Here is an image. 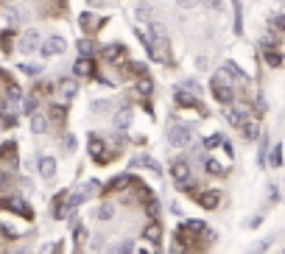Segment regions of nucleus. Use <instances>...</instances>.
<instances>
[{"mask_svg":"<svg viewBox=\"0 0 285 254\" xmlns=\"http://www.w3.org/2000/svg\"><path fill=\"white\" fill-rule=\"evenodd\" d=\"M131 184V176L129 173H121V176H115L112 182L104 187V193H118V190H123V187H129Z\"/></svg>","mask_w":285,"mask_h":254,"instance_id":"obj_17","label":"nucleus"},{"mask_svg":"<svg viewBox=\"0 0 285 254\" xmlns=\"http://www.w3.org/2000/svg\"><path fill=\"white\" fill-rule=\"evenodd\" d=\"M280 148H283V145H274V148H271V157H268L271 168H280V162H283V154H280Z\"/></svg>","mask_w":285,"mask_h":254,"instance_id":"obj_34","label":"nucleus"},{"mask_svg":"<svg viewBox=\"0 0 285 254\" xmlns=\"http://www.w3.org/2000/svg\"><path fill=\"white\" fill-rule=\"evenodd\" d=\"M36 162H39V173H42V179L51 182L53 173H56V159H53V157H39Z\"/></svg>","mask_w":285,"mask_h":254,"instance_id":"obj_16","label":"nucleus"},{"mask_svg":"<svg viewBox=\"0 0 285 254\" xmlns=\"http://www.w3.org/2000/svg\"><path fill=\"white\" fill-rule=\"evenodd\" d=\"M238 129H241V134L246 137V140H254V137H257V126H254L252 120H246L243 126H238Z\"/></svg>","mask_w":285,"mask_h":254,"instance_id":"obj_24","label":"nucleus"},{"mask_svg":"<svg viewBox=\"0 0 285 254\" xmlns=\"http://www.w3.org/2000/svg\"><path fill=\"white\" fill-rule=\"evenodd\" d=\"M6 17H9V23H23V20H26V11L20 9V6H9V9H6Z\"/></svg>","mask_w":285,"mask_h":254,"instance_id":"obj_21","label":"nucleus"},{"mask_svg":"<svg viewBox=\"0 0 285 254\" xmlns=\"http://www.w3.org/2000/svg\"><path fill=\"white\" fill-rule=\"evenodd\" d=\"M0 159L17 162V142H3V145H0Z\"/></svg>","mask_w":285,"mask_h":254,"instance_id":"obj_19","label":"nucleus"},{"mask_svg":"<svg viewBox=\"0 0 285 254\" xmlns=\"http://www.w3.org/2000/svg\"><path fill=\"white\" fill-rule=\"evenodd\" d=\"M90 154H93V159L98 162V165H104V162H109V154H104V140L101 137H90Z\"/></svg>","mask_w":285,"mask_h":254,"instance_id":"obj_11","label":"nucleus"},{"mask_svg":"<svg viewBox=\"0 0 285 254\" xmlns=\"http://www.w3.org/2000/svg\"><path fill=\"white\" fill-rule=\"evenodd\" d=\"M193 198H196L199 207H204V210H216L218 201H221V193H218V190H201V193H196Z\"/></svg>","mask_w":285,"mask_h":254,"instance_id":"obj_9","label":"nucleus"},{"mask_svg":"<svg viewBox=\"0 0 285 254\" xmlns=\"http://www.w3.org/2000/svg\"><path fill=\"white\" fill-rule=\"evenodd\" d=\"M204 168H207V173H210V176H218V173H224V168L218 165L216 159H204Z\"/></svg>","mask_w":285,"mask_h":254,"instance_id":"obj_31","label":"nucleus"},{"mask_svg":"<svg viewBox=\"0 0 285 254\" xmlns=\"http://www.w3.org/2000/svg\"><path fill=\"white\" fill-rule=\"evenodd\" d=\"M0 48H3V51H9V48H11V31L0 34Z\"/></svg>","mask_w":285,"mask_h":254,"instance_id":"obj_36","label":"nucleus"},{"mask_svg":"<svg viewBox=\"0 0 285 254\" xmlns=\"http://www.w3.org/2000/svg\"><path fill=\"white\" fill-rule=\"evenodd\" d=\"M134 252V249H131V240H126V243L121 246V254H131Z\"/></svg>","mask_w":285,"mask_h":254,"instance_id":"obj_44","label":"nucleus"},{"mask_svg":"<svg viewBox=\"0 0 285 254\" xmlns=\"http://www.w3.org/2000/svg\"><path fill=\"white\" fill-rule=\"evenodd\" d=\"M93 51H95L93 39H90V36H81V39H78V53H81V56H90Z\"/></svg>","mask_w":285,"mask_h":254,"instance_id":"obj_26","label":"nucleus"},{"mask_svg":"<svg viewBox=\"0 0 285 254\" xmlns=\"http://www.w3.org/2000/svg\"><path fill=\"white\" fill-rule=\"evenodd\" d=\"M84 237H87V229H84V226H76V240H78V243H81Z\"/></svg>","mask_w":285,"mask_h":254,"instance_id":"obj_41","label":"nucleus"},{"mask_svg":"<svg viewBox=\"0 0 285 254\" xmlns=\"http://www.w3.org/2000/svg\"><path fill=\"white\" fill-rule=\"evenodd\" d=\"M20 98H23V89H20V84L11 81L9 84V98H6V101H9V104H20Z\"/></svg>","mask_w":285,"mask_h":254,"instance_id":"obj_27","label":"nucleus"},{"mask_svg":"<svg viewBox=\"0 0 285 254\" xmlns=\"http://www.w3.org/2000/svg\"><path fill=\"white\" fill-rule=\"evenodd\" d=\"M104 59L112 61V64H121V61L131 59V56L126 51V45H109V48H104Z\"/></svg>","mask_w":285,"mask_h":254,"instance_id":"obj_10","label":"nucleus"},{"mask_svg":"<svg viewBox=\"0 0 285 254\" xmlns=\"http://www.w3.org/2000/svg\"><path fill=\"white\" fill-rule=\"evenodd\" d=\"M151 14H154V11H151V9H146V6H143V9L137 11V17H140V20H151Z\"/></svg>","mask_w":285,"mask_h":254,"instance_id":"obj_40","label":"nucleus"},{"mask_svg":"<svg viewBox=\"0 0 285 254\" xmlns=\"http://www.w3.org/2000/svg\"><path fill=\"white\" fill-rule=\"evenodd\" d=\"M48 129H51V120H48L45 114H39V112L31 114V132L34 134H48Z\"/></svg>","mask_w":285,"mask_h":254,"instance_id":"obj_15","label":"nucleus"},{"mask_svg":"<svg viewBox=\"0 0 285 254\" xmlns=\"http://www.w3.org/2000/svg\"><path fill=\"white\" fill-rule=\"evenodd\" d=\"M254 254H263V246H260V249H257V252H254Z\"/></svg>","mask_w":285,"mask_h":254,"instance_id":"obj_47","label":"nucleus"},{"mask_svg":"<svg viewBox=\"0 0 285 254\" xmlns=\"http://www.w3.org/2000/svg\"><path fill=\"white\" fill-rule=\"evenodd\" d=\"M56 92L62 95V101H73L78 95V81L76 79H59L56 81Z\"/></svg>","mask_w":285,"mask_h":254,"instance_id":"obj_7","label":"nucleus"},{"mask_svg":"<svg viewBox=\"0 0 285 254\" xmlns=\"http://www.w3.org/2000/svg\"><path fill=\"white\" fill-rule=\"evenodd\" d=\"M204 3H207L210 9H221V0H204Z\"/></svg>","mask_w":285,"mask_h":254,"instance_id":"obj_45","label":"nucleus"},{"mask_svg":"<svg viewBox=\"0 0 285 254\" xmlns=\"http://www.w3.org/2000/svg\"><path fill=\"white\" fill-rule=\"evenodd\" d=\"M64 151H76V137H73V134L64 137Z\"/></svg>","mask_w":285,"mask_h":254,"instance_id":"obj_38","label":"nucleus"},{"mask_svg":"<svg viewBox=\"0 0 285 254\" xmlns=\"http://www.w3.org/2000/svg\"><path fill=\"white\" fill-rule=\"evenodd\" d=\"M23 109H26L28 114H34V112H36V101H34V98H28L26 104H23Z\"/></svg>","mask_w":285,"mask_h":254,"instance_id":"obj_39","label":"nucleus"},{"mask_svg":"<svg viewBox=\"0 0 285 254\" xmlns=\"http://www.w3.org/2000/svg\"><path fill=\"white\" fill-rule=\"evenodd\" d=\"M78 23H81V28H84L87 34H93L95 31V23H93V14H90V11H84V14L78 17Z\"/></svg>","mask_w":285,"mask_h":254,"instance_id":"obj_28","label":"nucleus"},{"mask_svg":"<svg viewBox=\"0 0 285 254\" xmlns=\"http://www.w3.org/2000/svg\"><path fill=\"white\" fill-rule=\"evenodd\" d=\"M151 89H154V81H151V79H146V76L137 79V92H140V95H148Z\"/></svg>","mask_w":285,"mask_h":254,"instance_id":"obj_29","label":"nucleus"},{"mask_svg":"<svg viewBox=\"0 0 285 254\" xmlns=\"http://www.w3.org/2000/svg\"><path fill=\"white\" fill-rule=\"evenodd\" d=\"M134 165H146V168H151L154 173H159V162H157V159H151V157H143L140 162H134Z\"/></svg>","mask_w":285,"mask_h":254,"instance_id":"obj_35","label":"nucleus"},{"mask_svg":"<svg viewBox=\"0 0 285 254\" xmlns=\"http://www.w3.org/2000/svg\"><path fill=\"white\" fill-rule=\"evenodd\" d=\"M143 237H146L148 243H159V237H162V226H159V221H151L146 226V232H143Z\"/></svg>","mask_w":285,"mask_h":254,"instance_id":"obj_18","label":"nucleus"},{"mask_svg":"<svg viewBox=\"0 0 285 254\" xmlns=\"http://www.w3.org/2000/svg\"><path fill=\"white\" fill-rule=\"evenodd\" d=\"M115 215V207L112 204H101V207H98V218L101 221H109Z\"/></svg>","mask_w":285,"mask_h":254,"instance_id":"obj_30","label":"nucleus"},{"mask_svg":"<svg viewBox=\"0 0 285 254\" xmlns=\"http://www.w3.org/2000/svg\"><path fill=\"white\" fill-rule=\"evenodd\" d=\"M263 48H266V51H274V48H280V34H277V31H268L266 39H263Z\"/></svg>","mask_w":285,"mask_h":254,"instance_id":"obj_22","label":"nucleus"},{"mask_svg":"<svg viewBox=\"0 0 285 254\" xmlns=\"http://www.w3.org/2000/svg\"><path fill=\"white\" fill-rule=\"evenodd\" d=\"M20 254H28V252H20Z\"/></svg>","mask_w":285,"mask_h":254,"instance_id":"obj_48","label":"nucleus"},{"mask_svg":"<svg viewBox=\"0 0 285 254\" xmlns=\"http://www.w3.org/2000/svg\"><path fill=\"white\" fill-rule=\"evenodd\" d=\"M171 176H173V182L179 184V187L190 196V198L199 193V190L193 187V170H190V162H188V159H176V162L171 165Z\"/></svg>","mask_w":285,"mask_h":254,"instance_id":"obj_1","label":"nucleus"},{"mask_svg":"<svg viewBox=\"0 0 285 254\" xmlns=\"http://www.w3.org/2000/svg\"><path fill=\"white\" fill-rule=\"evenodd\" d=\"M76 76H84V79H95V61L90 59V56H81V59L76 61Z\"/></svg>","mask_w":285,"mask_h":254,"instance_id":"obj_12","label":"nucleus"},{"mask_svg":"<svg viewBox=\"0 0 285 254\" xmlns=\"http://www.w3.org/2000/svg\"><path fill=\"white\" fill-rule=\"evenodd\" d=\"M67 212H73V207H70V193L62 190V193L53 198V218L62 221V218H67Z\"/></svg>","mask_w":285,"mask_h":254,"instance_id":"obj_4","label":"nucleus"},{"mask_svg":"<svg viewBox=\"0 0 285 254\" xmlns=\"http://www.w3.org/2000/svg\"><path fill=\"white\" fill-rule=\"evenodd\" d=\"M218 145H224V134H210L207 140L201 142V148H218Z\"/></svg>","mask_w":285,"mask_h":254,"instance_id":"obj_25","label":"nucleus"},{"mask_svg":"<svg viewBox=\"0 0 285 254\" xmlns=\"http://www.w3.org/2000/svg\"><path fill=\"white\" fill-rule=\"evenodd\" d=\"M0 207H3V210H14V212H23V218H34V210H31V207H28L26 201H23V198H0Z\"/></svg>","mask_w":285,"mask_h":254,"instance_id":"obj_5","label":"nucleus"},{"mask_svg":"<svg viewBox=\"0 0 285 254\" xmlns=\"http://www.w3.org/2000/svg\"><path fill=\"white\" fill-rule=\"evenodd\" d=\"M131 117H134V112H131V106H123V109H118V114H115V129H121V132H126L131 126Z\"/></svg>","mask_w":285,"mask_h":254,"instance_id":"obj_13","label":"nucleus"},{"mask_svg":"<svg viewBox=\"0 0 285 254\" xmlns=\"http://www.w3.org/2000/svg\"><path fill=\"white\" fill-rule=\"evenodd\" d=\"M6 184H9V176H6V170H3V168H0V190H3Z\"/></svg>","mask_w":285,"mask_h":254,"instance_id":"obj_43","label":"nucleus"},{"mask_svg":"<svg viewBox=\"0 0 285 254\" xmlns=\"http://www.w3.org/2000/svg\"><path fill=\"white\" fill-rule=\"evenodd\" d=\"M271 23H274V31H277V34H280V31H285V17H283V14H277Z\"/></svg>","mask_w":285,"mask_h":254,"instance_id":"obj_37","label":"nucleus"},{"mask_svg":"<svg viewBox=\"0 0 285 254\" xmlns=\"http://www.w3.org/2000/svg\"><path fill=\"white\" fill-rule=\"evenodd\" d=\"M53 254H62V243H59V246H56V249H53Z\"/></svg>","mask_w":285,"mask_h":254,"instance_id":"obj_46","label":"nucleus"},{"mask_svg":"<svg viewBox=\"0 0 285 254\" xmlns=\"http://www.w3.org/2000/svg\"><path fill=\"white\" fill-rule=\"evenodd\" d=\"M226 117H229V123H232L235 129H238V126H243V123L249 120V117H246V112H243V109H229V112H226Z\"/></svg>","mask_w":285,"mask_h":254,"instance_id":"obj_20","label":"nucleus"},{"mask_svg":"<svg viewBox=\"0 0 285 254\" xmlns=\"http://www.w3.org/2000/svg\"><path fill=\"white\" fill-rule=\"evenodd\" d=\"M199 0H176V6H182V9H188V6H196Z\"/></svg>","mask_w":285,"mask_h":254,"instance_id":"obj_42","label":"nucleus"},{"mask_svg":"<svg viewBox=\"0 0 285 254\" xmlns=\"http://www.w3.org/2000/svg\"><path fill=\"white\" fill-rule=\"evenodd\" d=\"M64 48H67L64 36H62V34H51V36H45L42 42H39V56H42V59H53V56L64 53Z\"/></svg>","mask_w":285,"mask_h":254,"instance_id":"obj_3","label":"nucleus"},{"mask_svg":"<svg viewBox=\"0 0 285 254\" xmlns=\"http://www.w3.org/2000/svg\"><path fill=\"white\" fill-rule=\"evenodd\" d=\"M168 142H171L173 148H185V145H190V140H193V129H190V123H182V120H171V126H168Z\"/></svg>","mask_w":285,"mask_h":254,"instance_id":"obj_2","label":"nucleus"},{"mask_svg":"<svg viewBox=\"0 0 285 254\" xmlns=\"http://www.w3.org/2000/svg\"><path fill=\"white\" fill-rule=\"evenodd\" d=\"M235 6V34L241 36L243 34V17H241V0H232Z\"/></svg>","mask_w":285,"mask_h":254,"instance_id":"obj_23","label":"nucleus"},{"mask_svg":"<svg viewBox=\"0 0 285 254\" xmlns=\"http://www.w3.org/2000/svg\"><path fill=\"white\" fill-rule=\"evenodd\" d=\"M266 61H268V67H280V64H283V56L277 51H266Z\"/></svg>","mask_w":285,"mask_h":254,"instance_id":"obj_32","label":"nucleus"},{"mask_svg":"<svg viewBox=\"0 0 285 254\" xmlns=\"http://www.w3.org/2000/svg\"><path fill=\"white\" fill-rule=\"evenodd\" d=\"M176 104L182 106V109H199V95H190V92H185V89H176Z\"/></svg>","mask_w":285,"mask_h":254,"instance_id":"obj_14","label":"nucleus"},{"mask_svg":"<svg viewBox=\"0 0 285 254\" xmlns=\"http://www.w3.org/2000/svg\"><path fill=\"white\" fill-rule=\"evenodd\" d=\"M51 117H53V120H64V117H67V106L53 104V109H51Z\"/></svg>","mask_w":285,"mask_h":254,"instance_id":"obj_33","label":"nucleus"},{"mask_svg":"<svg viewBox=\"0 0 285 254\" xmlns=\"http://www.w3.org/2000/svg\"><path fill=\"white\" fill-rule=\"evenodd\" d=\"M17 51L20 53H34V51H39V34L36 31H26V34L20 36V42H17Z\"/></svg>","mask_w":285,"mask_h":254,"instance_id":"obj_6","label":"nucleus"},{"mask_svg":"<svg viewBox=\"0 0 285 254\" xmlns=\"http://www.w3.org/2000/svg\"><path fill=\"white\" fill-rule=\"evenodd\" d=\"M210 89H213V95H216V101H218V104L232 106V101H235V92H232V87H224V84H216V81H210Z\"/></svg>","mask_w":285,"mask_h":254,"instance_id":"obj_8","label":"nucleus"},{"mask_svg":"<svg viewBox=\"0 0 285 254\" xmlns=\"http://www.w3.org/2000/svg\"><path fill=\"white\" fill-rule=\"evenodd\" d=\"M76 254H81V252H76Z\"/></svg>","mask_w":285,"mask_h":254,"instance_id":"obj_50","label":"nucleus"},{"mask_svg":"<svg viewBox=\"0 0 285 254\" xmlns=\"http://www.w3.org/2000/svg\"><path fill=\"white\" fill-rule=\"evenodd\" d=\"M93 3H98V0H93Z\"/></svg>","mask_w":285,"mask_h":254,"instance_id":"obj_49","label":"nucleus"}]
</instances>
